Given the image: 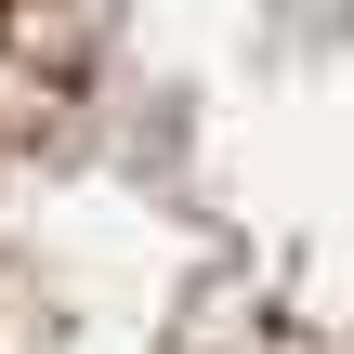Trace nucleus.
<instances>
[{
    "label": "nucleus",
    "instance_id": "nucleus-1",
    "mask_svg": "<svg viewBox=\"0 0 354 354\" xmlns=\"http://www.w3.org/2000/svg\"><path fill=\"white\" fill-rule=\"evenodd\" d=\"M0 354H354V0H0Z\"/></svg>",
    "mask_w": 354,
    "mask_h": 354
}]
</instances>
